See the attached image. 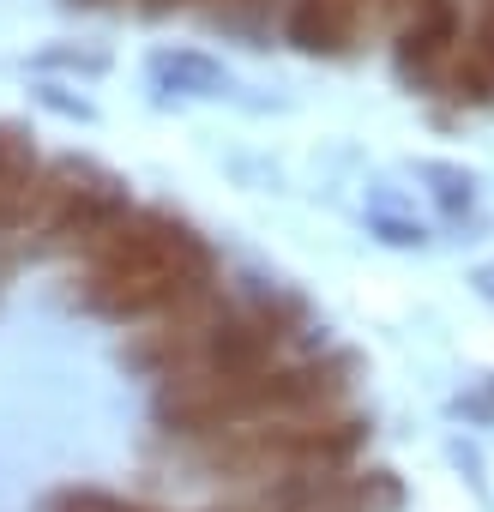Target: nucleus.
I'll return each instance as SVG.
<instances>
[{
	"mask_svg": "<svg viewBox=\"0 0 494 512\" xmlns=\"http://www.w3.org/2000/svg\"><path fill=\"white\" fill-rule=\"evenodd\" d=\"M43 512H157L151 500H133V494H115V488H91V482H67L43 500Z\"/></svg>",
	"mask_w": 494,
	"mask_h": 512,
	"instance_id": "9b49d317",
	"label": "nucleus"
},
{
	"mask_svg": "<svg viewBox=\"0 0 494 512\" xmlns=\"http://www.w3.org/2000/svg\"><path fill=\"white\" fill-rule=\"evenodd\" d=\"M217 13H241V7H254V0H211Z\"/></svg>",
	"mask_w": 494,
	"mask_h": 512,
	"instance_id": "4468645a",
	"label": "nucleus"
},
{
	"mask_svg": "<svg viewBox=\"0 0 494 512\" xmlns=\"http://www.w3.org/2000/svg\"><path fill=\"white\" fill-rule=\"evenodd\" d=\"M380 25V0H290V19H284V37L302 49V55H320V61H344L362 49V37Z\"/></svg>",
	"mask_w": 494,
	"mask_h": 512,
	"instance_id": "6e6552de",
	"label": "nucleus"
},
{
	"mask_svg": "<svg viewBox=\"0 0 494 512\" xmlns=\"http://www.w3.org/2000/svg\"><path fill=\"white\" fill-rule=\"evenodd\" d=\"M458 49H464V7L458 0H410L404 19H398V37H392L398 79L410 91H446Z\"/></svg>",
	"mask_w": 494,
	"mask_h": 512,
	"instance_id": "0eeeda50",
	"label": "nucleus"
},
{
	"mask_svg": "<svg viewBox=\"0 0 494 512\" xmlns=\"http://www.w3.org/2000/svg\"><path fill=\"white\" fill-rule=\"evenodd\" d=\"M404 482L386 464H344V470H302L266 488L223 494L205 512H398Z\"/></svg>",
	"mask_w": 494,
	"mask_h": 512,
	"instance_id": "423d86ee",
	"label": "nucleus"
},
{
	"mask_svg": "<svg viewBox=\"0 0 494 512\" xmlns=\"http://www.w3.org/2000/svg\"><path fill=\"white\" fill-rule=\"evenodd\" d=\"M73 7H91L97 13V7H121V0H73Z\"/></svg>",
	"mask_w": 494,
	"mask_h": 512,
	"instance_id": "2eb2a0df",
	"label": "nucleus"
},
{
	"mask_svg": "<svg viewBox=\"0 0 494 512\" xmlns=\"http://www.w3.org/2000/svg\"><path fill=\"white\" fill-rule=\"evenodd\" d=\"M43 163L49 157L37 151V139L19 121H0V241H19L37 181H43Z\"/></svg>",
	"mask_w": 494,
	"mask_h": 512,
	"instance_id": "1a4fd4ad",
	"label": "nucleus"
},
{
	"mask_svg": "<svg viewBox=\"0 0 494 512\" xmlns=\"http://www.w3.org/2000/svg\"><path fill=\"white\" fill-rule=\"evenodd\" d=\"M404 7H410V0H380V19H386V25H398V19H404Z\"/></svg>",
	"mask_w": 494,
	"mask_h": 512,
	"instance_id": "ddd939ff",
	"label": "nucleus"
},
{
	"mask_svg": "<svg viewBox=\"0 0 494 512\" xmlns=\"http://www.w3.org/2000/svg\"><path fill=\"white\" fill-rule=\"evenodd\" d=\"M308 326H314V308L296 290H284V284L229 290L217 278L187 308L127 332L121 368H133L151 386H205V380L254 374L278 356H296Z\"/></svg>",
	"mask_w": 494,
	"mask_h": 512,
	"instance_id": "f257e3e1",
	"label": "nucleus"
},
{
	"mask_svg": "<svg viewBox=\"0 0 494 512\" xmlns=\"http://www.w3.org/2000/svg\"><path fill=\"white\" fill-rule=\"evenodd\" d=\"M223 278V260L211 235L163 205H127L79 260L67 278V302L103 326H151L193 296H205Z\"/></svg>",
	"mask_w": 494,
	"mask_h": 512,
	"instance_id": "f03ea898",
	"label": "nucleus"
},
{
	"mask_svg": "<svg viewBox=\"0 0 494 512\" xmlns=\"http://www.w3.org/2000/svg\"><path fill=\"white\" fill-rule=\"evenodd\" d=\"M368 416L338 404V410H314V416H278V422H247V428H223L205 440H169L175 458L193 482H217L229 494L241 488H266L302 470H344L362 464L368 452Z\"/></svg>",
	"mask_w": 494,
	"mask_h": 512,
	"instance_id": "20e7f679",
	"label": "nucleus"
},
{
	"mask_svg": "<svg viewBox=\"0 0 494 512\" xmlns=\"http://www.w3.org/2000/svg\"><path fill=\"white\" fill-rule=\"evenodd\" d=\"M446 91L458 103H494V0H476V25L464 31V49H458Z\"/></svg>",
	"mask_w": 494,
	"mask_h": 512,
	"instance_id": "9d476101",
	"label": "nucleus"
},
{
	"mask_svg": "<svg viewBox=\"0 0 494 512\" xmlns=\"http://www.w3.org/2000/svg\"><path fill=\"white\" fill-rule=\"evenodd\" d=\"M362 362L350 350H296L254 374H229L205 386H157L151 392V428L163 440H205L247 422H278V416H314L338 410L356 386Z\"/></svg>",
	"mask_w": 494,
	"mask_h": 512,
	"instance_id": "7ed1b4c3",
	"label": "nucleus"
},
{
	"mask_svg": "<svg viewBox=\"0 0 494 512\" xmlns=\"http://www.w3.org/2000/svg\"><path fill=\"white\" fill-rule=\"evenodd\" d=\"M133 7H139L145 19H169V13H181V7H193V0H133Z\"/></svg>",
	"mask_w": 494,
	"mask_h": 512,
	"instance_id": "f8f14e48",
	"label": "nucleus"
},
{
	"mask_svg": "<svg viewBox=\"0 0 494 512\" xmlns=\"http://www.w3.org/2000/svg\"><path fill=\"white\" fill-rule=\"evenodd\" d=\"M127 205H133V193L115 169H103L91 157H49L13 253L19 260H79Z\"/></svg>",
	"mask_w": 494,
	"mask_h": 512,
	"instance_id": "39448f33",
	"label": "nucleus"
}]
</instances>
